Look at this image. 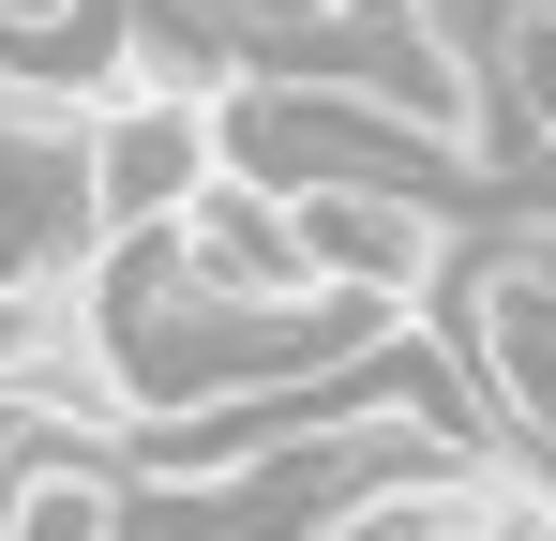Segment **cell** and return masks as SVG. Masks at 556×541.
Instances as JSON below:
<instances>
[{
	"label": "cell",
	"mask_w": 556,
	"mask_h": 541,
	"mask_svg": "<svg viewBox=\"0 0 556 541\" xmlns=\"http://www.w3.org/2000/svg\"><path fill=\"white\" fill-rule=\"evenodd\" d=\"M527 527V496L496 481V451L481 466H452V481H391V496H346L331 527H301V541H511Z\"/></svg>",
	"instance_id": "4"
},
{
	"label": "cell",
	"mask_w": 556,
	"mask_h": 541,
	"mask_svg": "<svg viewBox=\"0 0 556 541\" xmlns=\"http://www.w3.org/2000/svg\"><path fill=\"white\" fill-rule=\"evenodd\" d=\"M211 15H226V46H241V76H256V61H286V46H316L346 0H211Z\"/></svg>",
	"instance_id": "5"
},
{
	"label": "cell",
	"mask_w": 556,
	"mask_h": 541,
	"mask_svg": "<svg viewBox=\"0 0 556 541\" xmlns=\"http://www.w3.org/2000/svg\"><path fill=\"white\" fill-rule=\"evenodd\" d=\"M166 241H181V270L195 286H211V301H241V316H286V301H316V256H301V211H286L271 180H211V196H195L181 226H166Z\"/></svg>",
	"instance_id": "3"
},
{
	"label": "cell",
	"mask_w": 556,
	"mask_h": 541,
	"mask_svg": "<svg viewBox=\"0 0 556 541\" xmlns=\"http://www.w3.org/2000/svg\"><path fill=\"white\" fill-rule=\"evenodd\" d=\"M211 180H226V90H136V76L76 90V226H91V256L166 241Z\"/></svg>",
	"instance_id": "1"
},
{
	"label": "cell",
	"mask_w": 556,
	"mask_h": 541,
	"mask_svg": "<svg viewBox=\"0 0 556 541\" xmlns=\"http://www.w3.org/2000/svg\"><path fill=\"white\" fill-rule=\"evenodd\" d=\"M466 391L511 451H556V270L542 256H496L466 286Z\"/></svg>",
	"instance_id": "2"
}]
</instances>
